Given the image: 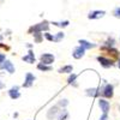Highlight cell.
Wrapping results in <instances>:
<instances>
[{
    "label": "cell",
    "mask_w": 120,
    "mask_h": 120,
    "mask_svg": "<svg viewBox=\"0 0 120 120\" xmlns=\"http://www.w3.org/2000/svg\"><path fill=\"white\" fill-rule=\"evenodd\" d=\"M49 29V25H48V22H46V21H43V22H41V23H38V24H35V25H33L31 28L29 29V34H31L33 31H34V34L35 33H42L43 30H47Z\"/></svg>",
    "instance_id": "obj_1"
},
{
    "label": "cell",
    "mask_w": 120,
    "mask_h": 120,
    "mask_svg": "<svg viewBox=\"0 0 120 120\" xmlns=\"http://www.w3.org/2000/svg\"><path fill=\"white\" fill-rule=\"evenodd\" d=\"M40 60H41V63L45 64V65H51L54 61V55L51 54V53H43L40 56Z\"/></svg>",
    "instance_id": "obj_2"
},
{
    "label": "cell",
    "mask_w": 120,
    "mask_h": 120,
    "mask_svg": "<svg viewBox=\"0 0 120 120\" xmlns=\"http://www.w3.org/2000/svg\"><path fill=\"white\" fill-rule=\"evenodd\" d=\"M105 15H106V11H103V10H95V11L89 12L88 18L89 19H100V18L105 17Z\"/></svg>",
    "instance_id": "obj_3"
},
{
    "label": "cell",
    "mask_w": 120,
    "mask_h": 120,
    "mask_svg": "<svg viewBox=\"0 0 120 120\" xmlns=\"http://www.w3.org/2000/svg\"><path fill=\"white\" fill-rule=\"evenodd\" d=\"M97 61L101 64L103 67H106V68H108V67H112L113 65H114V63H113V60H111V59H107V58H105V56H97Z\"/></svg>",
    "instance_id": "obj_4"
},
{
    "label": "cell",
    "mask_w": 120,
    "mask_h": 120,
    "mask_svg": "<svg viewBox=\"0 0 120 120\" xmlns=\"http://www.w3.org/2000/svg\"><path fill=\"white\" fill-rule=\"evenodd\" d=\"M0 67H1L3 70H6L8 73H15V66H13V64L10 61V60H5Z\"/></svg>",
    "instance_id": "obj_5"
},
{
    "label": "cell",
    "mask_w": 120,
    "mask_h": 120,
    "mask_svg": "<svg viewBox=\"0 0 120 120\" xmlns=\"http://www.w3.org/2000/svg\"><path fill=\"white\" fill-rule=\"evenodd\" d=\"M34 81H35V76H34L33 73L28 72V73L25 75V82L23 83V86H24V88L31 86V85L34 84Z\"/></svg>",
    "instance_id": "obj_6"
},
{
    "label": "cell",
    "mask_w": 120,
    "mask_h": 120,
    "mask_svg": "<svg viewBox=\"0 0 120 120\" xmlns=\"http://www.w3.org/2000/svg\"><path fill=\"white\" fill-rule=\"evenodd\" d=\"M84 54H85V49H84L82 46H79V47L75 48V51H73V53H72V56H73L75 59H81V58L84 56Z\"/></svg>",
    "instance_id": "obj_7"
},
{
    "label": "cell",
    "mask_w": 120,
    "mask_h": 120,
    "mask_svg": "<svg viewBox=\"0 0 120 120\" xmlns=\"http://www.w3.org/2000/svg\"><path fill=\"white\" fill-rule=\"evenodd\" d=\"M98 106H100V108H101V111L103 112V114H107L108 113V111H109V102L108 101H106V100H103V98H100L98 100Z\"/></svg>",
    "instance_id": "obj_8"
},
{
    "label": "cell",
    "mask_w": 120,
    "mask_h": 120,
    "mask_svg": "<svg viewBox=\"0 0 120 120\" xmlns=\"http://www.w3.org/2000/svg\"><path fill=\"white\" fill-rule=\"evenodd\" d=\"M19 88L18 86H13V88H11L8 90V95H10V97H11L12 100H15V98H18L19 96H21V94H19Z\"/></svg>",
    "instance_id": "obj_9"
},
{
    "label": "cell",
    "mask_w": 120,
    "mask_h": 120,
    "mask_svg": "<svg viewBox=\"0 0 120 120\" xmlns=\"http://www.w3.org/2000/svg\"><path fill=\"white\" fill-rule=\"evenodd\" d=\"M22 59H23V61H25V63H28V64H34V63H35V55H34L33 51H29L28 55L23 56Z\"/></svg>",
    "instance_id": "obj_10"
},
{
    "label": "cell",
    "mask_w": 120,
    "mask_h": 120,
    "mask_svg": "<svg viewBox=\"0 0 120 120\" xmlns=\"http://www.w3.org/2000/svg\"><path fill=\"white\" fill-rule=\"evenodd\" d=\"M103 95L106 97H113V85L112 84H107L103 89Z\"/></svg>",
    "instance_id": "obj_11"
},
{
    "label": "cell",
    "mask_w": 120,
    "mask_h": 120,
    "mask_svg": "<svg viewBox=\"0 0 120 120\" xmlns=\"http://www.w3.org/2000/svg\"><path fill=\"white\" fill-rule=\"evenodd\" d=\"M78 43H79V46H82L84 49H91V48H94L96 46L95 43H90V42L85 41V40H79Z\"/></svg>",
    "instance_id": "obj_12"
},
{
    "label": "cell",
    "mask_w": 120,
    "mask_h": 120,
    "mask_svg": "<svg viewBox=\"0 0 120 120\" xmlns=\"http://www.w3.org/2000/svg\"><path fill=\"white\" fill-rule=\"evenodd\" d=\"M72 70H73L72 65H66L61 68H59V72L60 73H72Z\"/></svg>",
    "instance_id": "obj_13"
},
{
    "label": "cell",
    "mask_w": 120,
    "mask_h": 120,
    "mask_svg": "<svg viewBox=\"0 0 120 120\" xmlns=\"http://www.w3.org/2000/svg\"><path fill=\"white\" fill-rule=\"evenodd\" d=\"M86 95L88 96H98L100 91L97 89H86Z\"/></svg>",
    "instance_id": "obj_14"
},
{
    "label": "cell",
    "mask_w": 120,
    "mask_h": 120,
    "mask_svg": "<svg viewBox=\"0 0 120 120\" xmlns=\"http://www.w3.org/2000/svg\"><path fill=\"white\" fill-rule=\"evenodd\" d=\"M56 114H58V108H56V107H53V108L49 109V112H48L47 116H48L49 119H52V116H55Z\"/></svg>",
    "instance_id": "obj_15"
},
{
    "label": "cell",
    "mask_w": 120,
    "mask_h": 120,
    "mask_svg": "<svg viewBox=\"0 0 120 120\" xmlns=\"http://www.w3.org/2000/svg\"><path fill=\"white\" fill-rule=\"evenodd\" d=\"M37 68L41 70V71H51V70H52V67L49 66V65H45V64H42V63L37 65Z\"/></svg>",
    "instance_id": "obj_16"
},
{
    "label": "cell",
    "mask_w": 120,
    "mask_h": 120,
    "mask_svg": "<svg viewBox=\"0 0 120 120\" xmlns=\"http://www.w3.org/2000/svg\"><path fill=\"white\" fill-rule=\"evenodd\" d=\"M34 35V37H35V42L36 43H40L43 40V34H41V33H35V34H33Z\"/></svg>",
    "instance_id": "obj_17"
},
{
    "label": "cell",
    "mask_w": 120,
    "mask_h": 120,
    "mask_svg": "<svg viewBox=\"0 0 120 120\" xmlns=\"http://www.w3.org/2000/svg\"><path fill=\"white\" fill-rule=\"evenodd\" d=\"M55 36V41L54 42H60V41H61V40L65 37V34L63 33V31H60V33H58L56 35H54Z\"/></svg>",
    "instance_id": "obj_18"
},
{
    "label": "cell",
    "mask_w": 120,
    "mask_h": 120,
    "mask_svg": "<svg viewBox=\"0 0 120 120\" xmlns=\"http://www.w3.org/2000/svg\"><path fill=\"white\" fill-rule=\"evenodd\" d=\"M68 21H64V22H60V23H58V22H53L52 24H54V25H56V26H61V28H65V26H67L68 25Z\"/></svg>",
    "instance_id": "obj_19"
},
{
    "label": "cell",
    "mask_w": 120,
    "mask_h": 120,
    "mask_svg": "<svg viewBox=\"0 0 120 120\" xmlns=\"http://www.w3.org/2000/svg\"><path fill=\"white\" fill-rule=\"evenodd\" d=\"M113 16H114L115 18H120V6H118V7H115V8H114V11H113Z\"/></svg>",
    "instance_id": "obj_20"
},
{
    "label": "cell",
    "mask_w": 120,
    "mask_h": 120,
    "mask_svg": "<svg viewBox=\"0 0 120 120\" xmlns=\"http://www.w3.org/2000/svg\"><path fill=\"white\" fill-rule=\"evenodd\" d=\"M66 118H67V112L66 111H61V113H60L58 120H65Z\"/></svg>",
    "instance_id": "obj_21"
},
{
    "label": "cell",
    "mask_w": 120,
    "mask_h": 120,
    "mask_svg": "<svg viewBox=\"0 0 120 120\" xmlns=\"http://www.w3.org/2000/svg\"><path fill=\"white\" fill-rule=\"evenodd\" d=\"M45 37L48 40V41H55V36L54 35H51L49 33H46L45 34Z\"/></svg>",
    "instance_id": "obj_22"
},
{
    "label": "cell",
    "mask_w": 120,
    "mask_h": 120,
    "mask_svg": "<svg viewBox=\"0 0 120 120\" xmlns=\"http://www.w3.org/2000/svg\"><path fill=\"white\" fill-rule=\"evenodd\" d=\"M76 77H77V76H76L75 73H73V75H71V76L68 77V79H67V82H68L70 84H72V83H75V81H76Z\"/></svg>",
    "instance_id": "obj_23"
},
{
    "label": "cell",
    "mask_w": 120,
    "mask_h": 120,
    "mask_svg": "<svg viewBox=\"0 0 120 120\" xmlns=\"http://www.w3.org/2000/svg\"><path fill=\"white\" fill-rule=\"evenodd\" d=\"M106 45H107L108 47H112V46L114 45V40H113V38H108L107 42H106Z\"/></svg>",
    "instance_id": "obj_24"
},
{
    "label": "cell",
    "mask_w": 120,
    "mask_h": 120,
    "mask_svg": "<svg viewBox=\"0 0 120 120\" xmlns=\"http://www.w3.org/2000/svg\"><path fill=\"white\" fill-rule=\"evenodd\" d=\"M6 60V56H5V54L4 53H0V65H1L4 61Z\"/></svg>",
    "instance_id": "obj_25"
},
{
    "label": "cell",
    "mask_w": 120,
    "mask_h": 120,
    "mask_svg": "<svg viewBox=\"0 0 120 120\" xmlns=\"http://www.w3.org/2000/svg\"><path fill=\"white\" fill-rule=\"evenodd\" d=\"M59 105L63 106V107H65V106L67 105V101H66V100H60V101H59Z\"/></svg>",
    "instance_id": "obj_26"
},
{
    "label": "cell",
    "mask_w": 120,
    "mask_h": 120,
    "mask_svg": "<svg viewBox=\"0 0 120 120\" xmlns=\"http://www.w3.org/2000/svg\"><path fill=\"white\" fill-rule=\"evenodd\" d=\"M100 120H108V115L107 114H103L101 118H100Z\"/></svg>",
    "instance_id": "obj_27"
},
{
    "label": "cell",
    "mask_w": 120,
    "mask_h": 120,
    "mask_svg": "<svg viewBox=\"0 0 120 120\" xmlns=\"http://www.w3.org/2000/svg\"><path fill=\"white\" fill-rule=\"evenodd\" d=\"M1 40H3V36H1V35H0V41H1Z\"/></svg>",
    "instance_id": "obj_28"
},
{
    "label": "cell",
    "mask_w": 120,
    "mask_h": 120,
    "mask_svg": "<svg viewBox=\"0 0 120 120\" xmlns=\"http://www.w3.org/2000/svg\"><path fill=\"white\" fill-rule=\"evenodd\" d=\"M119 67H120V60H119Z\"/></svg>",
    "instance_id": "obj_29"
}]
</instances>
